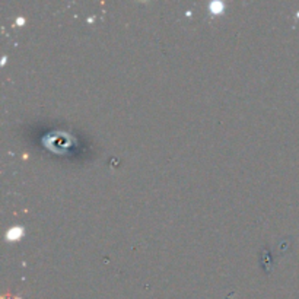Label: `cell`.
Instances as JSON below:
<instances>
[{"label": "cell", "mask_w": 299, "mask_h": 299, "mask_svg": "<svg viewBox=\"0 0 299 299\" xmlns=\"http://www.w3.org/2000/svg\"><path fill=\"white\" fill-rule=\"evenodd\" d=\"M22 234H23V231L20 228H13V229H10L7 232V238L9 240H18V238L22 237Z\"/></svg>", "instance_id": "obj_1"}, {"label": "cell", "mask_w": 299, "mask_h": 299, "mask_svg": "<svg viewBox=\"0 0 299 299\" xmlns=\"http://www.w3.org/2000/svg\"><path fill=\"white\" fill-rule=\"evenodd\" d=\"M209 7H210V10H212L213 13H219V12L224 10V3H221V1H215V3H212Z\"/></svg>", "instance_id": "obj_2"}]
</instances>
